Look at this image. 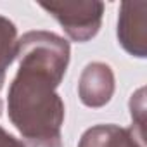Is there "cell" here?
<instances>
[{"label":"cell","instance_id":"1","mask_svg":"<svg viewBox=\"0 0 147 147\" xmlns=\"http://www.w3.org/2000/svg\"><path fill=\"white\" fill-rule=\"evenodd\" d=\"M69 43L50 31H28L18 40L19 69L9 87V119L28 140L61 137L64 102L55 92L69 64Z\"/></svg>","mask_w":147,"mask_h":147},{"label":"cell","instance_id":"2","mask_svg":"<svg viewBox=\"0 0 147 147\" xmlns=\"http://www.w3.org/2000/svg\"><path fill=\"white\" fill-rule=\"evenodd\" d=\"M40 7L54 16L64 28L67 36L75 42L92 40L102 24L104 4L95 0L75 2H40Z\"/></svg>","mask_w":147,"mask_h":147},{"label":"cell","instance_id":"3","mask_svg":"<svg viewBox=\"0 0 147 147\" xmlns=\"http://www.w3.org/2000/svg\"><path fill=\"white\" fill-rule=\"evenodd\" d=\"M119 45L133 57L147 55V2H123L118 19Z\"/></svg>","mask_w":147,"mask_h":147},{"label":"cell","instance_id":"4","mask_svg":"<svg viewBox=\"0 0 147 147\" xmlns=\"http://www.w3.org/2000/svg\"><path fill=\"white\" fill-rule=\"evenodd\" d=\"M114 94V73L106 62H90L82 71L78 82L80 100L87 107L106 106Z\"/></svg>","mask_w":147,"mask_h":147},{"label":"cell","instance_id":"5","mask_svg":"<svg viewBox=\"0 0 147 147\" xmlns=\"http://www.w3.org/2000/svg\"><path fill=\"white\" fill-rule=\"evenodd\" d=\"M125 135L126 128L118 125H97L82 135L78 147H119Z\"/></svg>","mask_w":147,"mask_h":147},{"label":"cell","instance_id":"6","mask_svg":"<svg viewBox=\"0 0 147 147\" xmlns=\"http://www.w3.org/2000/svg\"><path fill=\"white\" fill-rule=\"evenodd\" d=\"M18 28L12 21L0 16V88L5 82V69L16 61Z\"/></svg>","mask_w":147,"mask_h":147},{"label":"cell","instance_id":"7","mask_svg":"<svg viewBox=\"0 0 147 147\" xmlns=\"http://www.w3.org/2000/svg\"><path fill=\"white\" fill-rule=\"evenodd\" d=\"M145 90L140 88L137 94L131 95L130 100V111H131V119L135 128H138L140 131H145V99H144Z\"/></svg>","mask_w":147,"mask_h":147},{"label":"cell","instance_id":"8","mask_svg":"<svg viewBox=\"0 0 147 147\" xmlns=\"http://www.w3.org/2000/svg\"><path fill=\"white\" fill-rule=\"evenodd\" d=\"M119 147H145V131H140L135 126L126 128V135Z\"/></svg>","mask_w":147,"mask_h":147},{"label":"cell","instance_id":"9","mask_svg":"<svg viewBox=\"0 0 147 147\" xmlns=\"http://www.w3.org/2000/svg\"><path fill=\"white\" fill-rule=\"evenodd\" d=\"M0 147H24V144L0 126Z\"/></svg>","mask_w":147,"mask_h":147},{"label":"cell","instance_id":"10","mask_svg":"<svg viewBox=\"0 0 147 147\" xmlns=\"http://www.w3.org/2000/svg\"><path fill=\"white\" fill-rule=\"evenodd\" d=\"M24 147H62V140L61 137L47 138V140H28L24 142Z\"/></svg>","mask_w":147,"mask_h":147},{"label":"cell","instance_id":"11","mask_svg":"<svg viewBox=\"0 0 147 147\" xmlns=\"http://www.w3.org/2000/svg\"><path fill=\"white\" fill-rule=\"evenodd\" d=\"M0 116H2V100H0Z\"/></svg>","mask_w":147,"mask_h":147}]
</instances>
